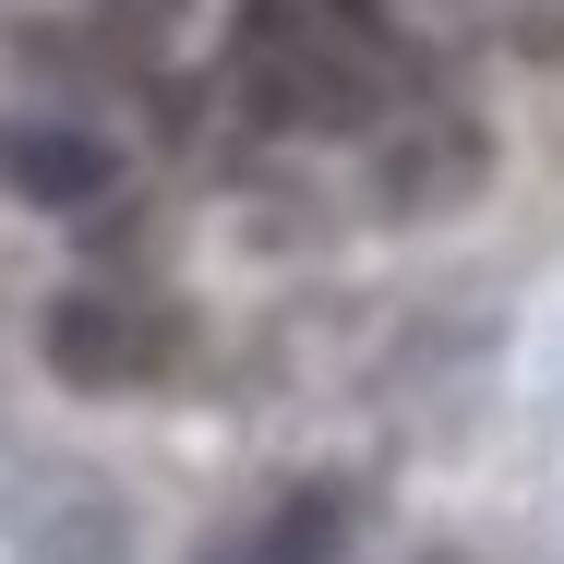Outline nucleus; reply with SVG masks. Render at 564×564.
Returning a JSON list of instances; mask_svg holds the SVG:
<instances>
[{
    "mask_svg": "<svg viewBox=\"0 0 564 564\" xmlns=\"http://www.w3.org/2000/svg\"><path fill=\"white\" fill-rule=\"evenodd\" d=\"M421 73L384 0H240L217 97L264 132H372Z\"/></svg>",
    "mask_w": 564,
    "mask_h": 564,
    "instance_id": "f257e3e1",
    "label": "nucleus"
},
{
    "mask_svg": "<svg viewBox=\"0 0 564 564\" xmlns=\"http://www.w3.org/2000/svg\"><path fill=\"white\" fill-rule=\"evenodd\" d=\"M169 360H181V313L144 301L132 276H85L48 301V372L85 397H144V384H169Z\"/></svg>",
    "mask_w": 564,
    "mask_h": 564,
    "instance_id": "f03ea898",
    "label": "nucleus"
},
{
    "mask_svg": "<svg viewBox=\"0 0 564 564\" xmlns=\"http://www.w3.org/2000/svg\"><path fill=\"white\" fill-rule=\"evenodd\" d=\"M372 181H384L397 217H445V205H468V193H480V120L409 85L397 109L372 120Z\"/></svg>",
    "mask_w": 564,
    "mask_h": 564,
    "instance_id": "7ed1b4c3",
    "label": "nucleus"
},
{
    "mask_svg": "<svg viewBox=\"0 0 564 564\" xmlns=\"http://www.w3.org/2000/svg\"><path fill=\"white\" fill-rule=\"evenodd\" d=\"M109 181H120V156L85 120H0V193H24V205H97Z\"/></svg>",
    "mask_w": 564,
    "mask_h": 564,
    "instance_id": "20e7f679",
    "label": "nucleus"
},
{
    "mask_svg": "<svg viewBox=\"0 0 564 564\" xmlns=\"http://www.w3.org/2000/svg\"><path fill=\"white\" fill-rule=\"evenodd\" d=\"M217 564H337V492H289L264 529H240Z\"/></svg>",
    "mask_w": 564,
    "mask_h": 564,
    "instance_id": "39448f33",
    "label": "nucleus"
},
{
    "mask_svg": "<svg viewBox=\"0 0 564 564\" xmlns=\"http://www.w3.org/2000/svg\"><path fill=\"white\" fill-rule=\"evenodd\" d=\"M120 12H132V24H156V12H169V0H120Z\"/></svg>",
    "mask_w": 564,
    "mask_h": 564,
    "instance_id": "423d86ee",
    "label": "nucleus"
},
{
    "mask_svg": "<svg viewBox=\"0 0 564 564\" xmlns=\"http://www.w3.org/2000/svg\"><path fill=\"white\" fill-rule=\"evenodd\" d=\"M384 12H456V0H384Z\"/></svg>",
    "mask_w": 564,
    "mask_h": 564,
    "instance_id": "0eeeda50",
    "label": "nucleus"
}]
</instances>
